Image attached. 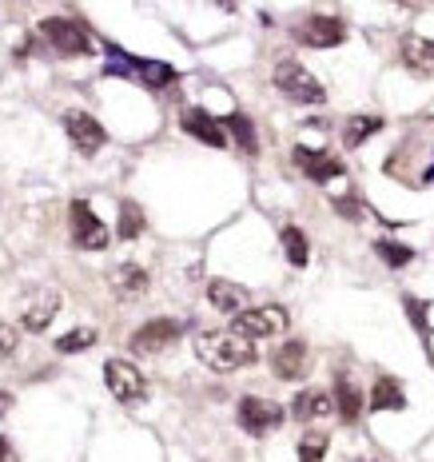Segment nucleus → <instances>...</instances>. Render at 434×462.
I'll return each instance as SVG.
<instances>
[{"label": "nucleus", "mask_w": 434, "mask_h": 462, "mask_svg": "<svg viewBox=\"0 0 434 462\" xmlns=\"http://www.w3.org/2000/svg\"><path fill=\"white\" fill-rule=\"evenodd\" d=\"M407 311H411V323H414V331L422 335V343H427V351H430V327H427V303L422 300H414V295H407Z\"/></svg>", "instance_id": "27"}, {"label": "nucleus", "mask_w": 434, "mask_h": 462, "mask_svg": "<svg viewBox=\"0 0 434 462\" xmlns=\"http://www.w3.org/2000/svg\"><path fill=\"white\" fill-rule=\"evenodd\" d=\"M331 411H339L343 422H355V419L363 415V391L355 387L346 374H339V379H335V407H331Z\"/></svg>", "instance_id": "18"}, {"label": "nucleus", "mask_w": 434, "mask_h": 462, "mask_svg": "<svg viewBox=\"0 0 434 462\" xmlns=\"http://www.w3.org/2000/svg\"><path fill=\"white\" fill-rule=\"evenodd\" d=\"M16 351V331L8 323H0V359H5V355H13Z\"/></svg>", "instance_id": "29"}, {"label": "nucleus", "mask_w": 434, "mask_h": 462, "mask_svg": "<svg viewBox=\"0 0 434 462\" xmlns=\"http://www.w3.org/2000/svg\"><path fill=\"white\" fill-rule=\"evenodd\" d=\"M275 88L283 92L287 100H295V104H323L327 100L323 84L295 60H279L275 64Z\"/></svg>", "instance_id": "2"}, {"label": "nucleus", "mask_w": 434, "mask_h": 462, "mask_svg": "<svg viewBox=\"0 0 434 462\" xmlns=\"http://www.w3.org/2000/svg\"><path fill=\"white\" fill-rule=\"evenodd\" d=\"M295 168L303 176H311L315 184H327V180H339L343 176V160H335L331 152H315V148H295Z\"/></svg>", "instance_id": "12"}, {"label": "nucleus", "mask_w": 434, "mask_h": 462, "mask_svg": "<svg viewBox=\"0 0 434 462\" xmlns=\"http://www.w3.org/2000/svg\"><path fill=\"white\" fill-rule=\"evenodd\" d=\"M64 132H69L72 148L80 152V156H92V152H100V148H104V140H108V132H104V124L96 120V116L80 112V108L64 112Z\"/></svg>", "instance_id": "5"}, {"label": "nucleus", "mask_w": 434, "mask_h": 462, "mask_svg": "<svg viewBox=\"0 0 434 462\" xmlns=\"http://www.w3.org/2000/svg\"><path fill=\"white\" fill-rule=\"evenodd\" d=\"M72 239L80 252H104V247H108V227L96 219V211L84 204V199L72 204Z\"/></svg>", "instance_id": "8"}, {"label": "nucleus", "mask_w": 434, "mask_h": 462, "mask_svg": "<svg viewBox=\"0 0 434 462\" xmlns=\"http://www.w3.org/2000/svg\"><path fill=\"white\" fill-rule=\"evenodd\" d=\"M287 323H291V319H287L283 307L267 303V307H247V311H239L235 323H231V331L255 343V339H272V335H283Z\"/></svg>", "instance_id": "3"}, {"label": "nucleus", "mask_w": 434, "mask_h": 462, "mask_svg": "<svg viewBox=\"0 0 434 462\" xmlns=\"http://www.w3.org/2000/svg\"><path fill=\"white\" fill-rule=\"evenodd\" d=\"M366 407L371 411H402L407 407V394H402V387L394 379H374V391H371V399H366Z\"/></svg>", "instance_id": "19"}, {"label": "nucleus", "mask_w": 434, "mask_h": 462, "mask_svg": "<svg viewBox=\"0 0 434 462\" xmlns=\"http://www.w3.org/2000/svg\"><path fill=\"white\" fill-rule=\"evenodd\" d=\"M335 208H339L343 216H351V219L359 216V204H355V199H335Z\"/></svg>", "instance_id": "30"}, {"label": "nucleus", "mask_w": 434, "mask_h": 462, "mask_svg": "<svg viewBox=\"0 0 434 462\" xmlns=\"http://www.w3.org/2000/svg\"><path fill=\"white\" fill-rule=\"evenodd\" d=\"M180 331H183V327L176 319H152V323H143L140 331H132V351L156 355V351H163V346L176 343Z\"/></svg>", "instance_id": "10"}, {"label": "nucleus", "mask_w": 434, "mask_h": 462, "mask_svg": "<svg viewBox=\"0 0 434 462\" xmlns=\"http://www.w3.org/2000/svg\"><path fill=\"white\" fill-rule=\"evenodd\" d=\"M112 291L120 295V300H140V295L148 291V272L136 263H120L112 272Z\"/></svg>", "instance_id": "16"}, {"label": "nucleus", "mask_w": 434, "mask_h": 462, "mask_svg": "<svg viewBox=\"0 0 434 462\" xmlns=\"http://www.w3.org/2000/svg\"><path fill=\"white\" fill-rule=\"evenodd\" d=\"M279 422H283V407H279V402L255 399V394L239 399V427H244L247 435H272Z\"/></svg>", "instance_id": "7"}, {"label": "nucleus", "mask_w": 434, "mask_h": 462, "mask_svg": "<svg viewBox=\"0 0 434 462\" xmlns=\"http://www.w3.org/2000/svg\"><path fill=\"white\" fill-rule=\"evenodd\" d=\"M120 239H136L140 231H143V211H140V204H132V199H124L120 204Z\"/></svg>", "instance_id": "24"}, {"label": "nucleus", "mask_w": 434, "mask_h": 462, "mask_svg": "<svg viewBox=\"0 0 434 462\" xmlns=\"http://www.w3.org/2000/svg\"><path fill=\"white\" fill-rule=\"evenodd\" d=\"M92 343H96L92 327H76V331H69V335H60V339H56V351H60V355H80V351H88Z\"/></svg>", "instance_id": "23"}, {"label": "nucleus", "mask_w": 434, "mask_h": 462, "mask_svg": "<svg viewBox=\"0 0 434 462\" xmlns=\"http://www.w3.org/2000/svg\"><path fill=\"white\" fill-rule=\"evenodd\" d=\"M208 300H211L216 311H224V315L247 311V291L239 283H227V279H211V283H208Z\"/></svg>", "instance_id": "15"}, {"label": "nucleus", "mask_w": 434, "mask_h": 462, "mask_svg": "<svg viewBox=\"0 0 434 462\" xmlns=\"http://www.w3.org/2000/svg\"><path fill=\"white\" fill-rule=\"evenodd\" d=\"M196 355L199 363H208L211 371H239V367H252L255 363V343L244 339V335H235L227 327V331H204L196 335Z\"/></svg>", "instance_id": "1"}, {"label": "nucleus", "mask_w": 434, "mask_h": 462, "mask_svg": "<svg viewBox=\"0 0 434 462\" xmlns=\"http://www.w3.org/2000/svg\"><path fill=\"white\" fill-rule=\"evenodd\" d=\"M104 383H108V391L120 402H140L143 394H148V383H143V374L132 367L128 359H108V363H104Z\"/></svg>", "instance_id": "6"}, {"label": "nucleus", "mask_w": 434, "mask_h": 462, "mask_svg": "<svg viewBox=\"0 0 434 462\" xmlns=\"http://www.w3.org/2000/svg\"><path fill=\"white\" fill-rule=\"evenodd\" d=\"M283 252H287V263L303 267L311 259V247H307V236L299 227H283Z\"/></svg>", "instance_id": "22"}, {"label": "nucleus", "mask_w": 434, "mask_h": 462, "mask_svg": "<svg viewBox=\"0 0 434 462\" xmlns=\"http://www.w3.org/2000/svg\"><path fill=\"white\" fill-rule=\"evenodd\" d=\"M8 407H13V394H0V415H5Z\"/></svg>", "instance_id": "31"}, {"label": "nucleus", "mask_w": 434, "mask_h": 462, "mask_svg": "<svg viewBox=\"0 0 434 462\" xmlns=\"http://www.w3.org/2000/svg\"><path fill=\"white\" fill-rule=\"evenodd\" d=\"M295 41L307 48H335L346 41V28L335 16H311V21H303L295 28Z\"/></svg>", "instance_id": "9"}, {"label": "nucleus", "mask_w": 434, "mask_h": 462, "mask_svg": "<svg viewBox=\"0 0 434 462\" xmlns=\"http://www.w3.org/2000/svg\"><path fill=\"white\" fill-rule=\"evenodd\" d=\"M56 307H60V295H56L52 287H36L24 300V311H21L24 331H44V327L56 319Z\"/></svg>", "instance_id": "11"}, {"label": "nucleus", "mask_w": 434, "mask_h": 462, "mask_svg": "<svg viewBox=\"0 0 434 462\" xmlns=\"http://www.w3.org/2000/svg\"><path fill=\"white\" fill-rule=\"evenodd\" d=\"M402 64H407L411 72L430 76L434 72V41H427V36H402Z\"/></svg>", "instance_id": "17"}, {"label": "nucleus", "mask_w": 434, "mask_h": 462, "mask_svg": "<svg viewBox=\"0 0 434 462\" xmlns=\"http://www.w3.org/2000/svg\"><path fill=\"white\" fill-rule=\"evenodd\" d=\"M8 458V439H0V462Z\"/></svg>", "instance_id": "32"}, {"label": "nucleus", "mask_w": 434, "mask_h": 462, "mask_svg": "<svg viewBox=\"0 0 434 462\" xmlns=\"http://www.w3.org/2000/svg\"><path fill=\"white\" fill-rule=\"evenodd\" d=\"M327 455V435H303L299 442V462H319Z\"/></svg>", "instance_id": "28"}, {"label": "nucleus", "mask_w": 434, "mask_h": 462, "mask_svg": "<svg viewBox=\"0 0 434 462\" xmlns=\"http://www.w3.org/2000/svg\"><path fill=\"white\" fill-rule=\"evenodd\" d=\"M41 32H44V41L52 44L56 52H64V56H88V52H92V36H88V28L76 24V21L52 16V21H44V24H41Z\"/></svg>", "instance_id": "4"}, {"label": "nucleus", "mask_w": 434, "mask_h": 462, "mask_svg": "<svg viewBox=\"0 0 434 462\" xmlns=\"http://www.w3.org/2000/svg\"><path fill=\"white\" fill-rule=\"evenodd\" d=\"M183 132H188V136H196V140H204V143H211V148H224V143H227L224 124H219L211 112H204V108H188V112H183Z\"/></svg>", "instance_id": "13"}, {"label": "nucleus", "mask_w": 434, "mask_h": 462, "mask_svg": "<svg viewBox=\"0 0 434 462\" xmlns=\"http://www.w3.org/2000/svg\"><path fill=\"white\" fill-rule=\"evenodd\" d=\"M379 128H383L379 116H355V120H346V128H343V143L346 148H359V143L371 140Z\"/></svg>", "instance_id": "21"}, {"label": "nucleus", "mask_w": 434, "mask_h": 462, "mask_svg": "<svg viewBox=\"0 0 434 462\" xmlns=\"http://www.w3.org/2000/svg\"><path fill=\"white\" fill-rule=\"evenodd\" d=\"M227 132H231V136H235L239 140V148H244L247 152V156H252V152H255V132H252V120H247V116H227Z\"/></svg>", "instance_id": "25"}, {"label": "nucleus", "mask_w": 434, "mask_h": 462, "mask_svg": "<svg viewBox=\"0 0 434 462\" xmlns=\"http://www.w3.org/2000/svg\"><path fill=\"white\" fill-rule=\"evenodd\" d=\"M374 252H379V259H383V263H391V267H407L411 259H414L411 247L391 244V239H379V244H374Z\"/></svg>", "instance_id": "26"}, {"label": "nucleus", "mask_w": 434, "mask_h": 462, "mask_svg": "<svg viewBox=\"0 0 434 462\" xmlns=\"http://www.w3.org/2000/svg\"><path fill=\"white\" fill-rule=\"evenodd\" d=\"M291 415H295L299 422L323 419V415H331V399H327L323 391H303V394H295V402H291Z\"/></svg>", "instance_id": "20"}, {"label": "nucleus", "mask_w": 434, "mask_h": 462, "mask_svg": "<svg viewBox=\"0 0 434 462\" xmlns=\"http://www.w3.org/2000/svg\"><path fill=\"white\" fill-rule=\"evenodd\" d=\"M303 367H307V343L303 339H287L279 351L272 355V371L279 374V379H299L303 374Z\"/></svg>", "instance_id": "14"}]
</instances>
